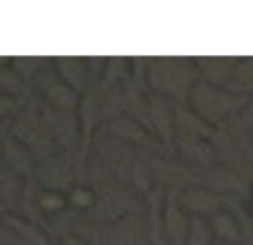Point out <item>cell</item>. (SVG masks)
I'll return each instance as SVG.
<instances>
[{
  "mask_svg": "<svg viewBox=\"0 0 253 245\" xmlns=\"http://www.w3.org/2000/svg\"><path fill=\"white\" fill-rule=\"evenodd\" d=\"M41 204H43L45 207H48V209H55V207H61V205H62V199L57 197L55 194H52V195L48 194V195H45V197H43Z\"/></svg>",
  "mask_w": 253,
  "mask_h": 245,
  "instance_id": "obj_1",
  "label": "cell"
}]
</instances>
